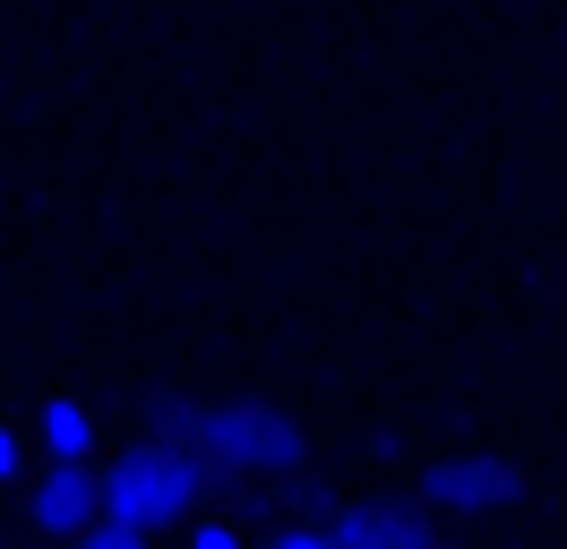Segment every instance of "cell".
I'll list each match as a JSON object with an SVG mask.
<instances>
[{"mask_svg":"<svg viewBox=\"0 0 567 549\" xmlns=\"http://www.w3.org/2000/svg\"><path fill=\"white\" fill-rule=\"evenodd\" d=\"M327 541L336 549H439L422 507H395V498H361V507L327 515Z\"/></svg>","mask_w":567,"mask_h":549,"instance_id":"obj_5","label":"cell"},{"mask_svg":"<svg viewBox=\"0 0 567 549\" xmlns=\"http://www.w3.org/2000/svg\"><path fill=\"white\" fill-rule=\"evenodd\" d=\"M146 541H155V532H138V524H112V515L78 532V549H146Z\"/></svg>","mask_w":567,"mask_h":549,"instance_id":"obj_7","label":"cell"},{"mask_svg":"<svg viewBox=\"0 0 567 549\" xmlns=\"http://www.w3.org/2000/svg\"><path fill=\"white\" fill-rule=\"evenodd\" d=\"M189 549H241V532H233V524H224V515H207V524H198V532H189Z\"/></svg>","mask_w":567,"mask_h":549,"instance_id":"obj_9","label":"cell"},{"mask_svg":"<svg viewBox=\"0 0 567 549\" xmlns=\"http://www.w3.org/2000/svg\"><path fill=\"white\" fill-rule=\"evenodd\" d=\"M43 446H52V464H86V446H95V412L78 404V395H52V404H43Z\"/></svg>","mask_w":567,"mask_h":549,"instance_id":"obj_6","label":"cell"},{"mask_svg":"<svg viewBox=\"0 0 567 549\" xmlns=\"http://www.w3.org/2000/svg\"><path fill=\"white\" fill-rule=\"evenodd\" d=\"M198 480H207V464L198 455H181L173 438H138L112 455L104 473V515L112 524H138V532H155V524H173V515L198 507Z\"/></svg>","mask_w":567,"mask_h":549,"instance_id":"obj_2","label":"cell"},{"mask_svg":"<svg viewBox=\"0 0 567 549\" xmlns=\"http://www.w3.org/2000/svg\"><path fill=\"white\" fill-rule=\"evenodd\" d=\"M155 438L198 455L207 473H292L310 455V429L267 395H164Z\"/></svg>","mask_w":567,"mask_h":549,"instance_id":"obj_1","label":"cell"},{"mask_svg":"<svg viewBox=\"0 0 567 549\" xmlns=\"http://www.w3.org/2000/svg\"><path fill=\"white\" fill-rule=\"evenodd\" d=\"M18 473H27V438L0 421V480H18Z\"/></svg>","mask_w":567,"mask_h":549,"instance_id":"obj_10","label":"cell"},{"mask_svg":"<svg viewBox=\"0 0 567 549\" xmlns=\"http://www.w3.org/2000/svg\"><path fill=\"white\" fill-rule=\"evenodd\" d=\"M267 549H336V541H327V524H284Z\"/></svg>","mask_w":567,"mask_h":549,"instance_id":"obj_8","label":"cell"},{"mask_svg":"<svg viewBox=\"0 0 567 549\" xmlns=\"http://www.w3.org/2000/svg\"><path fill=\"white\" fill-rule=\"evenodd\" d=\"M27 524L35 532H86V524H104V480L86 473V464H43L27 480Z\"/></svg>","mask_w":567,"mask_h":549,"instance_id":"obj_4","label":"cell"},{"mask_svg":"<svg viewBox=\"0 0 567 549\" xmlns=\"http://www.w3.org/2000/svg\"><path fill=\"white\" fill-rule=\"evenodd\" d=\"M516 464L507 455H439V464H422V498L447 515H498L516 507Z\"/></svg>","mask_w":567,"mask_h":549,"instance_id":"obj_3","label":"cell"}]
</instances>
